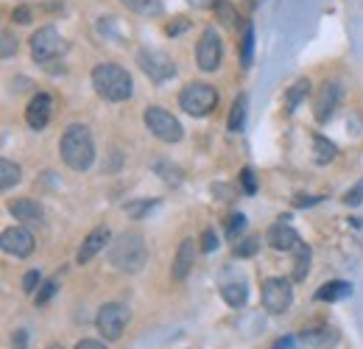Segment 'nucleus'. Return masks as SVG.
I'll return each instance as SVG.
<instances>
[{
	"mask_svg": "<svg viewBox=\"0 0 363 349\" xmlns=\"http://www.w3.org/2000/svg\"><path fill=\"white\" fill-rule=\"evenodd\" d=\"M59 154L67 168H73L79 174L90 171L95 162V143H92L90 129L84 123H70L59 140Z\"/></svg>",
	"mask_w": 363,
	"mask_h": 349,
	"instance_id": "1",
	"label": "nucleus"
},
{
	"mask_svg": "<svg viewBox=\"0 0 363 349\" xmlns=\"http://www.w3.org/2000/svg\"><path fill=\"white\" fill-rule=\"evenodd\" d=\"M92 89L104 101L121 104V101H129L132 98L135 82H132V76H129L126 67H121L115 62H104V65H95L92 67Z\"/></svg>",
	"mask_w": 363,
	"mask_h": 349,
	"instance_id": "2",
	"label": "nucleus"
},
{
	"mask_svg": "<svg viewBox=\"0 0 363 349\" xmlns=\"http://www.w3.org/2000/svg\"><path fill=\"white\" fill-rule=\"evenodd\" d=\"M148 260V246L143 240V235L137 232H123L112 240L109 246V262L118 268V271H126V274H137Z\"/></svg>",
	"mask_w": 363,
	"mask_h": 349,
	"instance_id": "3",
	"label": "nucleus"
},
{
	"mask_svg": "<svg viewBox=\"0 0 363 349\" xmlns=\"http://www.w3.org/2000/svg\"><path fill=\"white\" fill-rule=\"evenodd\" d=\"M177 101H179L182 112H187L190 118H204L218 106V89L201 84V82H193L179 89Z\"/></svg>",
	"mask_w": 363,
	"mask_h": 349,
	"instance_id": "4",
	"label": "nucleus"
},
{
	"mask_svg": "<svg viewBox=\"0 0 363 349\" xmlns=\"http://www.w3.org/2000/svg\"><path fill=\"white\" fill-rule=\"evenodd\" d=\"M67 53V40L59 34V28L53 26H43L34 31L31 37V56L37 65H50L56 59H62Z\"/></svg>",
	"mask_w": 363,
	"mask_h": 349,
	"instance_id": "5",
	"label": "nucleus"
},
{
	"mask_svg": "<svg viewBox=\"0 0 363 349\" xmlns=\"http://www.w3.org/2000/svg\"><path fill=\"white\" fill-rule=\"evenodd\" d=\"M129 318H132L129 307L121 305V302H109V305H104L98 310V316H95V330H98L106 341H118V338L126 333Z\"/></svg>",
	"mask_w": 363,
	"mask_h": 349,
	"instance_id": "6",
	"label": "nucleus"
},
{
	"mask_svg": "<svg viewBox=\"0 0 363 349\" xmlns=\"http://www.w3.org/2000/svg\"><path fill=\"white\" fill-rule=\"evenodd\" d=\"M143 123H145V129L151 131L157 140H162V143H179L182 134H184L182 123L177 121V115H171L162 106H148L143 112Z\"/></svg>",
	"mask_w": 363,
	"mask_h": 349,
	"instance_id": "7",
	"label": "nucleus"
},
{
	"mask_svg": "<svg viewBox=\"0 0 363 349\" xmlns=\"http://www.w3.org/2000/svg\"><path fill=\"white\" fill-rule=\"evenodd\" d=\"M137 65H140V70H143L154 84H162V82H168V79L177 76V62H174L168 53L154 50V48H143V50L137 53Z\"/></svg>",
	"mask_w": 363,
	"mask_h": 349,
	"instance_id": "8",
	"label": "nucleus"
},
{
	"mask_svg": "<svg viewBox=\"0 0 363 349\" xmlns=\"http://www.w3.org/2000/svg\"><path fill=\"white\" fill-rule=\"evenodd\" d=\"M221 59H224V45L216 28H207L201 34V40L196 45V65L204 70V73H216L221 67Z\"/></svg>",
	"mask_w": 363,
	"mask_h": 349,
	"instance_id": "9",
	"label": "nucleus"
},
{
	"mask_svg": "<svg viewBox=\"0 0 363 349\" xmlns=\"http://www.w3.org/2000/svg\"><path fill=\"white\" fill-rule=\"evenodd\" d=\"M291 302H294V288H291L288 279H282V277H269V279L263 282V307H266L272 316L285 313V310L291 307Z\"/></svg>",
	"mask_w": 363,
	"mask_h": 349,
	"instance_id": "10",
	"label": "nucleus"
},
{
	"mask_svg": "<svg viewBox=\"0 0 363 349\" xmlns=\"http://www.w3.org/2000/svg\"><path fill=\"white\" fill-rule=\"evenodd\" d=\"M341 101H344V87H341V82H335V79L324 82V84L318 87L316 98H313V115H316L318 123H327V121L335 115V109L341 106Z\"/></svg>",
	"mask_w": 363,
	"mask_h": 349,
	"instance_id": "11",
	"label": "nucleus"
},
{
	"mask_svg": "<svg viewBox=\"0 0 363 349\" xmlns=\"http://www.w3.org/2000/svg\"><path fill=\"white\" fill-rule=\"evenodd\" d=\"M34 235L26 229V226H11V229H6L3 232V238H0V246H3V252L6 255H11V257H28L31 252H34Z\"/></svg>",
	"mask_w": 363,
	"mask_h": 349,
	"instance_id": "12",
	"label": "nucleus"
},
{
	"mask_svg": "<svg viewBox=\"0 0 363 349\" xmlns=\"http://www.w3.org/2000/svg\"><path fill=\"white\" fill-rule=\"evenodd\" d=\"M50 115H53V98L50 92H37L28 106H26V123L34 131H43L50 123Z\"/></svg>",
	"mask_w": 363,
	"mask_h": 349,
	"instance_id": "13",
	"label": "nucleus"
},
{
	"mask_svg": "<svg viewBox=\"0 0 363 349\" xmlns=\"http://www.w3.org/2000/svg\"><path fill=\"white\" fill-rule=\"evenodd\" d=\"M266 243L272 249H277V252H291V249L299 246V235H296V229L291 223L277 221V223L269 226V232H266Z\"/></svg>",
	"mask_w": 363,
	"mask_h": 349,
	"instance_id": "14",
	"label": "nucleus"
},
{
	"mask_svg": "<svg viewBox=\"0 0 363 349\" xmlns=\"http://www.w3.org/2000/svg\"><path fill=\"white\" fill-rule=\"evenodd\" d=\"M193 257H196V246H193V238H184L177 249V257H174V265H171V277L177 282H184L187 274L193 271Z\"/></svg>",
	"mask_w": 363,
	"mask_h": 349,
	"instance_id": "15",
	"label": "nucleus"
},
{
	"mask_svg": "<svg viewBox=\"0 0 363 349\" xmlns=\"http://www.w3.org/2000/svg\"><path fill=\"white\" fill-rule=\"evenodd\" d=\"M106 240H109V229L106 226H98V229H92L90 235L82 240V246H79V255H76V260L82 262H90L104 246H106Z\"/></svg>",
	"mask_w": 363,
	"mask_h": 349,
	"instance_id": "16",
	"label": "nucleus"
},
{
	"mask_svg": "<svg viewBox=\"0 0 363 349\" xmlns=\"http://www.w3.org/2000/svg\"><path fill=\"white\" fill-rule=\"evenodd\" d=\"M302 341L313 349H333L338 344V330L330 327V324H321V327H311V330H302Z\"/></svg>",
	"mask_w": 363,
	"mask_h": 349,
	"instance_id": "17",
	"label": "nucleus"
},
{
	"mask_svg": "<svg viewBox=\"0 0 363 349\" xmlns=\"http://www.w3.org/2000/svg\"><path fill=\"white\" fill-rule=\"evenodd\" d=\"M9 213L23 223H43V207L34 201V199H17L9 204Z\"/></svg>",
	"mask_w": 363,
	"mask_h": 349,
	"instance_id": "18",
	"label": "nucleus"
},
{
	"mask_svg": "<svg viewBox=\"0 0 363 349\" xmlns=\"http://www.w3.org/2000/svg\"><path fill=\"white\" fill-rule=\"evenodd\" d=\"M347 297H352V285L347 279H333L316 291V302H341Z\"/></svg>",
	"mask_w": 363,
	"mask_h": 349,
	"instance_id": "19",
	"label": "nucleus"
},
{
	"mask_svg": "<svg viewBox=\"0 0 363 349\" xmlns=\"http://www.w3.org/2000/svg\"><path fill=\"white\" fill-rule=\"evenodd\" d=\"M221 299L227 302L229 307H235V310H240V307L249 302V288H246V282H224L221 285Z\"/></svg>",
	"mask_w": 363,
	"mask_h": 349,
	"instance_id": "20",
	"label": "nucleus"
},
{
	"mask_svg": "<svg viewBox=\"0 0 363 349\" xmlns=\"http://www.w3.org/2000/svg\"><path fill=\"white\" fill-rule=\"evenodd\" d=\"M308 92H311V82H308V79L294 82V84L288 87V92H285V112H296L299 104L308 98Z\"/></svg>",
	"mask_w": 363,
	"mask_h": 349,
	"instance_id": "21",
	"label": "nucleus"
},
{
	"mask_svg": "<svg viewBox=\"0 0 363 349\" xmlns=\"http://www.w3.org/2000/svg\"><path fill=\"white\" fill-rule=\"evenodd\" d=\"M137 17H160L162 14V0H121Z\"/></svg>",
	"mask_w": 363,
	"mask_h": 349,
	"instance_id": "22",
	"label": "nucleus"
},
{
	"mask_svg": "<svg viewBox=\"0 0 363 349\" xmlns=\"http://www.w3.org/2000/svg\"><path fill=\"white\" fill-rule=\"evenodd\" d=\"M252 59H255V26L243 23V31H240V65L252 67Z\"/></svg>",
	"mask_w": 363,
	"mask_h": 349,
	"instance_id": "23",
	"label": "nucleus"
},
{
	"mask_svg": "<svg viewBox=\"0 0 363 349\" xmlns=\"http://www.w3.org/2000/svg\"><path fill=\"white\" fill-rule=\"evenodd\" d=\"M246 95L240 92L238 98H235V104H232V112H229V131H240L243 126H246Z\"/></svg>",
	"mask_w": 363,
	"mask_h": 349,
	"instance_id": "24",
	"label": "nucleus"
},
{
	"mask_svg": "<svg viewBox=\"0 0 363 349\" xmlns=\"http://www.w3.org/2000/svg\"><path fill=\"white\" fill-rule=\"evenodd\" d=\"M313 145H316V151H313V160H316L318 165H327V162H333V160H335V145H333L327 137H321V134H313Z\"/></svg>",
	"mask_w": 363,
	"mask_h": 349,
	"instance_id": "25",
	"label": "nucleus"
},
{
	"mask_svg": "<svg viewBox=\"0 0 363 349\" xmlns=\"http://www.w3.org/2000/svg\"><path fill=\"white\" fill-rule=\"evenodd\" d=\"M20 165L17 162H11V160H3L0 162V187L3 190H11L17 182H20Z\"/></svg>",
	"mask_w": 363,
	"mask_h": 349,
	"instance_id": "26",
	"label": "nucleus"
},
{
	"mask_svg": "<svg viewBox=\"0 0 363 349\" xmlns=\"http://www.w3.org/2000/svg\"><path fill=\"white\" fill-rule=\"evenodd\" d=\"M308 271H311V249H308L305 243H299V246H296V265H294V279H296V282H302V279L308 277Z\"/></svg>",
	"mask_w": 363,
	"mask_h": 349,
	"instance_id": "27",
	"label": "nucleus"
},
{
	"mask_svg": "<svg viewBox=\"0 0 363 349\" xmlns=\"http://www.w3.org/2000/svg\"><path fill=\"white\" fill-rule=\"evenodd\" d=\"M160 207V201L157 199H140V201H126V216H132V218H145L151 210H157Z\"/></svg>",
	"mask_w": 363,
	"mask_h": 349,
	"instance_id": "28",
	"label": "nucleus"
},
{
	"mask_svg": "<svg viewBox=\"0 0 363 349\" xmlns=\"http://www.w3.org/2000/svg\"><path fill=\"white\" fill-rule=\"evenodd\" d=\"M213 11H216V17L227 26V28H235L238 26V11H235V6L229 3V0H216V6H213Z\"/></svg>",
	"mask_w": 363,
	"mask_h": 349,
	"instance_id": "29",
	"label": "nucleus"
},
{
	"mask_svg": "<svg viewBox=\"0 0 363 349\" xmlns=\"http://www.w3.org/2000/svg\"><path fill=\"white\" fill-rule=\"evenodd\" d=\"M59 291V279H45L43 282V288L37 291V305H48L50 302V297Z\"/></svg>",
	"mask_w": 363,
	"mask_h": 349,
	"instance_id": "30",
	"label": "nucleus"
},
{
	"mask_svg": "<svg viewBox=\"0 0 363 349\" xmlns=\"http://www.w3.org/2000/svg\"><path fill=\"white\" fill-rule=\"evenodd\" d=\"M37 288H43V274H40L37 268H31V271L23 277V291H26V294H34Z\"/></svg>",
	"mask_w": 363,
	"mask_h": 349,
	"instance_id": "31",
	"label": "nucleus"
},
{
	"mask_svg": "<svg viewBox=\"0 0 363 349\" xmlns=\"http://www.w3.org/2000/svg\"><path fill=\"white\" fill-rule=\"evenodd\" d=\"M240 184H243L246 196H255V193H257V179H255V171H252V168H243V171H240Z\"/></svg>",
	"mask_w": 363,
	"mask_h": 349,
	"instance_id": "32",
	"label": "nucleus"
},
{
	"mask_svg": "<svg viewBox=\"0 0 363 349\" xmlns=\"http://www.w3.org/2000/svg\"><path fill=\"white\" fill-rule=\"evenodd\" d=\"M243 229H246V216H243V213H235L232 221H229V226H227V235L229 238H238Z\"/></svg>",
	"mask_w": 363,
	"mask_h": 349,
	"instance_id": "33",
	"label": "nucleus"
},
{
	"mask_svg": "<svg viewBox=\"0 0 363 349\" xmlns=\"http://www.w3.org/2000/svg\"><path fill=\"white\" fill-rule=\"evenodd\" d=\"M0 43H3V50H0V56H3V59H11V56L17 53V40H14V37H11L9 31H3Z\"/></svg>",
	"mask_w": 363,
	"mask_h": 349,
	"instance_id": "34",
	"label": "nucleus"
},
{
	"mask_svg": "<svg viewBox=\"0 0 363 349\" xmlns=\"http://www.w3.org/2000/svg\"><path fill=\"white\" fill-rule=\"evenodd\" d=\"M216 249H218V235H216L213 229H207V232L201 235V252L210 255V252H216Z\"/></svg>",
	"mask_w": 363,
	"mask_h": 349,
	"instance_id": "35",
	"label": "nucleus"
},
{
	"mask_svg": "<svg viewBox=\"0 0 363 349\" xmlns=\"http://www.w3.org/2000/svg\"><path fill=\"white\" fill-rule=\"evenodd\" d=\"M257 252V238H246L240 246H235V255L238 257H249V255H255Z\"/></svg>",
	"mask_w": 363,
	"mask_h": 349,
	"instance_id": "36",
	"label": "nucleus"
},
{
	"mask_svg": "<svg viewBox=\"0 0 363 349\" xmlns=\"http://www.w3.org/2000/svg\"><path fill=\"white\" fill-rule=\"evenodd\" d=\"M344 201H347L350 207H358V204H361V201H363V182H358V184H355V187H352V190L344 196Z\"/></svg>",
	"mask_w": 363,
	"mask_h": 349,
	"instance_id": "37",
	"label": "nucleus"
},
{
	"mask_svg": "<svg viewBox=\"0 0 363 349\" xmlns=\"http://www.w3.org/2000/svg\"><path fill=\"white\" fill-rule=\"evenodd\" d=\"M11 20L20 23V26H28V23H31V9H28V6H17V9L11 11Z\"/></svg>",
	"mask_w": 363,
	"mask_h": 349,
	"instance_id": "38",
	"label": "nucleus"
},
{
	"mask_svg": "<svg viewBox=\"0 0 363 349\" xmlns=\"http://www.w3.org/2000/svg\"><path fill=\"white\" fill-rule=\"evenodd\" d=\"M11 349H28V333H26V330H14V336H11Z\"/></svg>",
	"mask_w": 363,
	"mask_h": 349,
	"instance_id": "39",
	"label": "nucleus"
},
{
	"mask_svg": "<svg viewBox=\"0 0 363 349\" xmlns=\"http://www.w3.org/2000/svg\"><path fill=\"white\" fill-rule=\"evenodd\" d=\"M187 28H190V20H184V17H182V20H177V23H171V26H168V37H179L182 31H187Z\"/></svg>",
	"mask_w": 363,
	"mask_h": 349,
	"instance_id": "40",
	"label": "nucleus"
},
{
	"mask_svg": "<svg viewBox=\"0 0 363 349\" xmlns=\"http://www.w3.org/2000/svg\"><path fill=\"white\" fill-rule=\"evenodd\" d=\"M274 349H299V344H296L294 336H282V338L274 341Z\"/></svg>",
	"mask_w": 363,
	"mask_h": 349,
	"instance_id": "41",
	"label": "nucleus"
},
{
	"mask_svg": "<svg viewBox=\"0 0 363 349\" xmlns=\"http://www.w3.org/2000/svg\"><path fill=\"white\" fill-rule=\"evenodd\" d=\"M76 349H106V347H104V341H95V338H82V341L76 344Z\"/></svg>",
	"mask_w": 363,
	"mask_h": 349,
	"instance_id": "42",
	"label": "nucleus"
},
{
	"mask_svg": "<svg viewBox=\"0 0 363 349\" xmlns=\"http://www.w3.org/2000/svg\"><path fill=\"white\" fill-rule=\"evenodd\" d=\"M213 196H218V199H229V187L227 184H213Z\"/></svg>",
	"mask_w": 363,
	"mask_h": 349,
	"instance_id": "43",
	"label": "nucleus"
},
{
	"mask_svg": "<svg viewBox=\"0 0 363 349\" xmlns=\"http://www.w3.org/2000/svg\"><path fill=\"white\" fill-rule=\"evenodd\" d=\"M193 6H216V0H190Z\"/></svg>",
	"mask_w": 363,
	"mask_h": 349,
	"instance_id": "44",
	"label": "nucleus"
},
{
	"mask_svg": "<svg viewBox=\"0 0 363 349\" xmlns=\"http://www.w3.org/2000/svg\"><path fill=\"white\" fill-rule=\"evenodd\" d=\"M48 349H65V347H62V344H50Z\"/></svg>",
	"mask_w": 363,
	"mask_h": 349,
	"instance_id": "45",
	"label": "nucleus"
}]
</instances>
